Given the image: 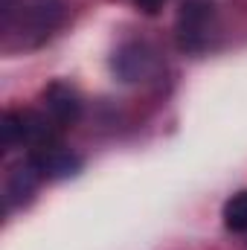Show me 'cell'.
<instances>
[{"instance_id":"obj_1","label":"cell","mask_w":247,"mask_h":250,"mask_svg":"<svg viewBox=\"0 0 247 250\" xmlns=\"http://www.w3.org/2000/svg\"><path fill=\"white\" fill-rule=\"evenodd\" d=\"M64 21L62 0H6L0 15L3 50H32L44 44Z\"/></svg>"},{"instance_id":"obj_2","label":"cell","mask_w":247,"mask_h":250,"mask_svg":"<svg viewBox=\"0 0 247 250\" xmlns=\"http://www.w3.org/2000/svg\"><path fill=\"white\" fill-rule=\"evenodd\" d=\"M215 32V6L209 0H186L178 15V44L186 53H201Z\"/></svg>"},{"instance_id":"obj_3","label":"cell","mask_w":247,"mask_h":250,"mask_svg":"<svg viewBox=\"0 0 247 250\" xmlns=\"http://www.w3.org/2000/svg\"><path fill=\"white\" fill-rule=\"evenodd\" d=\"M29 160H32V166L38 169V175H41V178H50V181L70 178V175H76V172L82 169V160H79L73 151H67L64 146H59V140H56V143H47V146H41V148H32Z\"/></svg>"},{"instance_id":"obj_4","label":"cell","mask_w":247,"mask_h":250,"mask_svg":"<svg viewBox=\"0 0 247 250\" xmlns=\"http://www.w3.org/2000/svg\"><path fill=\"white\" fill-rule=\"evenodd\" d=\"M44 114H50V120L59 125V128L73 125L79 120V114H82L79 93L70 84H64V82H53L44 90Z\"/></svg>"},{"instance_id":"obj_5","label":"cell","mask_w":247,"mask_h":250,"mask_svg":"<svg viewBox=\"0 0 247 250\" xmlns=\"http://www.w3.org/2000/svg\"><path fill=\"white\" fill-rule=\"evenodd\" d=\"M38 181H41V175H38V169L32 166V160L26 157L23 163H18V166L9 172V181H6V201H9V204H26L29 195L38 187Z\"/></svg>"},{"instance_id":"obj_6","label":"cell","mask_w":247,"mask_h":250,"mask_svg":"<svg viewBox=\"0 0 247 250\" xmlns=\"http://www.w3.org/2000/svg\"><path fill=\"white\" fill-rule=\"evenodd\" d=\"M224 224L233 233H247V192L233 195L224 204Z\"/></svg>"},{"instance_id":"obj_7","label":"cell","mask_w":247,"mask_h":250,"mask_svg":"<svg viewBox=\"0 0 247 250\" xmlns=\"http://www.w3.org/2000/svg\"><path fill=\"white\" fill-rule=\"evenodd\" d=\"M134 3H137V6H140L145 15H154V12H157V9H160L166 0H134Z\"/></svg>"}]
</instances>
